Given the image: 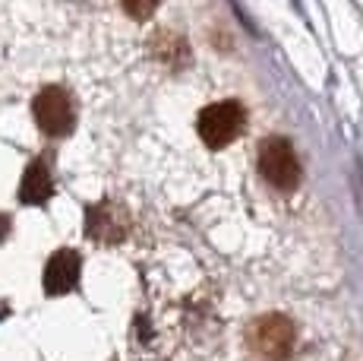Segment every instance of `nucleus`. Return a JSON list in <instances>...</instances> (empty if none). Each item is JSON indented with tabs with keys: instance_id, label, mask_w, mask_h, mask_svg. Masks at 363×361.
I'll return each instance as SVG.
<instances>
[{
	"instance_id": "nucleus-1",
	"label": "nucleus",
	"mask_w": 363,
	"mask_h": 361,
	"mask_svg": "<svg viewBox=\"0 0 363 361\" xmlns=\"http://www.w3.org/2000/svg\"><path fill=\"white\" fill-rule=\"evenodd\" d=\"M243 124H247V108L234 99H225V102H215V105L199 111L196 130H199V140L206 143L208 149H221V146L234 143L237 136H240Z\"/></svg>"
},
{
	"instance_id": "nucleus-2",
	"label": "nucleus",
	"mask_w": 363,
	"mask_h": 361,
	"mask_svg": "<svg viewBox=\"0 0 363 361\" xmlns=\"http://www.w3.org/2000/svg\"><path fill=\"white\" fill-rule=\"evenodd\" d=\"M259 171L262 178L269 180L278 190H294L300 184V162L297 152L284 136H265L259 146Z\"/></svg>"
},
{
	"instance_id": "nucleus-3",
	"label": "nucleus",
	"mask_w": 363,
	"mask_h": 361,
	"mask_svg": "<svg viewBox=\"0 0 363 361\" xmlns=\"http://www.w3.org/2000/svg\"><path fill=\"white\" fill-rule=\"evenodd\" d=\"M297 330L284 314H265L250 330V343H253L256 355L265 361H284L294 349Z\"/></svg>"
},
{
	"instance_id": "nucleus-4",
	"label": "nucleus",
	"mask_w": 363,
	"mask_h": 361,
	"mask_svg": "<svg viewBox=\"0 0 363 361\" xmlns=\"http://www.w3.org/2000/svg\"><path fill=\"white\" fill-rule=\"evenodd\" d=\"M32 114L41 134L48 136H67L73 130V99L60 86H45L32 102Z\"/></svg>"
},
{
	"instance_id": "nucleus-5",
	"label": "nucleus",
	"mask_w": 363,
	"mask_h": 361,
	"mask_svg": "<svg viewBox=\"0 0 363 361\" xmlns=\"http://www.w3.org/2000/svg\"><path fill=\"white\" fill-rule=\"evenodd\" d=\"M79 269H82L79 254L69 251V247H60L57 254H51V260L45 266V291L51 298L69 295L76 289V282H79Z\"/></svg>"
},
{
	"instance_id": "nucleus-6",
	"label": "nucleus",
	"mask_w": 363,
	"mask_h": 361,
	"mask_svg": "<svg viewBox=\"0 0 363 361\" xmlns=\"http://www.w3.org/2000/svg\"><path fill=\"white\" fill-rule=\"evenodd\" d=\"M86 232H89V238L101 241V244H117L127 235V216L114 203H99L89 210Z\"/></svg>"
},
{
	"instance_id": "nucleus-7",
	"label": "nucleus",
	"mask_w": 363,
	"mask_h": 361,
	"mask_svg": "<svg viewBox=\"0 0 363 361\" xmlns=\"http://www.w3.org/2000/svg\"><path fill=\"white\" fill-rule=\"evenodd\" d=\"M51 193H54L51 168H48L45 158H32L23 180H19V200H23L26 206H41L51 200Z\"/></svg>"
},
{
	"instance_id": "nucleus-8",
	"label": "nucleus",
	"mask_w": 363,
	"mask_h": 361,
	"mask_svg": "<svg viewBox=\"0 0 363 361\" xmlns=\"http://www.w3.org/2000/svg\"><path fill=\"white\" fill-rule=\"evenodd\" d=\"M152 54L164 67H174V70H184L190 64V45L180 36H174V32H158L155 41H152Z\"/></svg>"
},
{
	"instance_id": "nucleus-9",
	"label": "nucleus",
	"mask_w": 363,
	"mask_h": 361,
	"mask_svg": "<svg viewBox=\"0 0 363 361\" xmlns=\"http://www.w3.org/2000/svg\"><path fill=\"white\" fill-rule=\"evenodd\" d=\"M121 4L133 19H149L158 10V0H121Z\"/></svg>"
},
{
	"instance_id": "nucleus-10",
	"label": "nucleus",
	"mask_w": 363,
	"mask_h": 361,
	"mask_svg": "<svg viewBox=\"0 0 363 361\" xmlns=\"http://www.w3.org/2000/svg\"><path fill=\"white\" fill-rule=\"evenodd\" d=\"M6 235H10V216H4V212H0V241H4Z\"/></svg>"
}]
</instances>
